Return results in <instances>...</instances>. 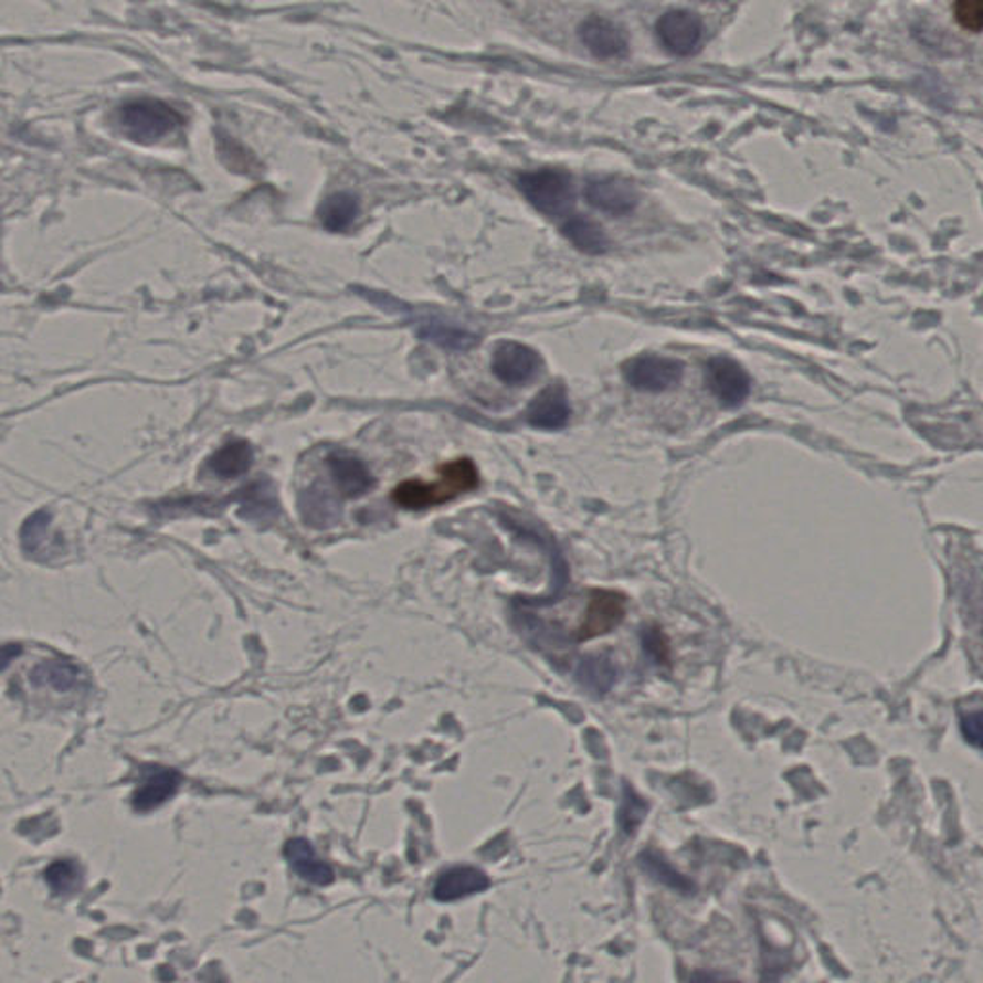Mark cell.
Returning <instances> with one entry per match:
<instances>
[{
    "mask_svg": "<svg viewBox=\"0 0 983 983\" xmlns=\"http://www.w3.org/2000/svg\"><path fill=\"white\" fill-rule=\"evenodd\" d=\"M360 212V202L352 192H335L319 208V218L327 231L340 233L352 225Z\"/></svg>",
    "mask_w": 983,
    "mask_h": 983,
    "instance_id": "cell-18",
    "label": "cell"
},
{
    "mask_svg": "<svg viewBox=\"0 0 983 983\" xmlns=\"http://www.w3.org/2000/svg\"><path fill=\"white\" fill-rule=\"evenodd\" d=\"M579 38L595 59H624L628 54V38L616 23L592 15L580 23Z\"/></svg>",
    "mask_w": 983,
    "mask_h": 983,
    "instance_id": "cell-10",
    "label": "cell"
},
{
    "mask_svg": "<svg viewBox=\"0 0 983 983\" xmlns=\"http://www.w3.org/2000/svg\"><path fill=\"white\" fill-rule=\"evenodd\" d=\"M586 200L602 212L624 215L636 208L640 197L636 187L623 177H595L588 181Z\"/></svg>",
    "mask_w": 983,
    "mask_h": 983,
    "instance_id": "cell-9",
    "label": "cell"
},
{
    "mask_svg": "<svg viewBox=\"0 0 983 983\" xmlns=\"http://www.w3.org/2000/svg\"><path fill=\"white\" fill-rule=\"evenodd\" d=\"M252 462H254V452H252L249 442L235 441L229 442L228 446L218 450L210 457L208 467L220 478H236L249 473Z\"/></svg>",
    "mask_w": 983,
    "mask_h": 983,
    "instance_id": "cell-17",
    "label": "cell"
},
{
    "mask_svg": "<svg viewBox=\"0 0 983 983\" xmlns=\"http://www.w3.org/2000/svg\"><path fill=\"white\" fill-rule=\"evenodd\" d=\"M540 368V356L529 346L519 342H501L492 358L494 374L511 387H521L532 381Z\"/></svg>",
    "mask_w": 983,
    "mask_h": 983,
    "instance_id": "cell-7",
    "label": "cell"
},
{
    "mask_svg": "<svg viewBox=\"0 0 983 983\" xmlns=\"http://www.w3.org/2000/svg\"><path fill=\"white\" fill-rule=\"evenodd\" d=\"M624 613H626V600L623 594L595 590L588 600L586 611L577 628V640L586 642L615 631L616 626L623 623Z\"/></svg>",
    "mask_w": 983,
    "mask_h": 983,
    "instance_id": "cell-6",
    "label": "cell"
},
{
    "mask_svg": "<svg viewBox=\"0 0 983 983\" xmlns=\"http://www.w3.org/2000/svg\"><path fill=\"white\" fill-rule=\"evenodd\" d=\"M659 43L675 56H690L704 39V22L690 10H668L655 25Z\"/></svg>",
    "mask_w": 983,
    "mask_h": 983,
    "instance_id": "cell-4",
    "label": "cell"
},
{
    "mask_svg": "<svg viewBox=\"0 0 983 983\" xmlns=\"http://www.w3.org/2000/svg\"><path fill=\"white\" fill-rule=\"evenodd\" d=\"M571 417V408L567 392L561 384H550L530 402L527 421L542 431H558L567 425Z\"/></svg>",
    "mask_w": 983,
    "mask_h": 983,
    "instance_id": "cell-12",
    "label": "cell"
},
{
    "mask_svg": "<svg viewBox=\"0 0 983 983\" xmlns=\"http://www.w3.org/2000/svg\"><path fill=\"white\" fill-rule=\"evenodd\" d=\"M707 379L712 394L719 398L720 404L736 408L743 404L751 390V379L740 363L730 358H712L707 366Z\"/></svg>",
    "mask_w": 983,
    "mask_h": 983,
    "instance_id": "cell-8",
    "label": "cell"
},
{
    "mask_svg": "<svg viewBox=\"0 0 983 983\" xmlns=\"http://www.w3.org/2000/svg\"><path fill=\"white\" fill-rule=\"evenodd\" d=\"M49 515L38 514L30 517L22 529L23 550L30 553H38L46 543V535H49Z\"/></svg>",
    "mask_w": 983,
    "mask_h": 983,
    "instance_id": "cell-23",
    "label": "cell"
},
{
    "mask_svg": "<svg viewBox=\"0 0 983 983\" xmlns=\"http://www.w3.org/2000/svg\"><path fill=\"white\" fill-rule=\"evenodd\" d=\"M563 235L586 254H603L607 250V236L595 221L588 218H571L563 223Z\"/></svg>",
    "mask_w": 983,
    "mask_h": 983,
    "instance_id": "cell-19",
    "label": "cell"
},
{
    "mask_svg": "<svg viewBox=\"0 0 983 983\" xmlns=\"http://www.w3.org/2000/svg\"><path fill=\"white\" fill-rule=\"evenodd\" d=\"M44 881L56 896L74 894L82 886V868L74 860H56L44 870Z\"/></svg>",
    "mask_w": 983,
    "mask_h": 983,
    "instance_id": "cell-22",
    "label": "cell"
},
{
    "mask_svg": "<svg viewBox=\"0 0 983 983\" xmlns=\"http://www.w3.org/2000/svg\"><path fill=\"white\" fill-rule=\"evenodd\" d=\"M477 485L478 471L475 463L471 459H455L442 465L441 480L436 483L405 480L397 486L392 498L398 506L405 509H426L446 504L465 492L475 490Z\"/></svg>",
    "mask_w": 983,
    "mask_h": 983,
    "instance_id": "cell-1",
    "label": "cell"
},
{
    "mask_svg": "<svg viewBox=\"0 0 983 983\" xmlns=\"http://www.w3.org/2000/svg\"><path fill=\"white\" fill-rule=\"evenodd\" d=\"M684 366L678 360L646 353L624 366V377L631 387L646 392H663L678 384Z\"/></svg>",
    "mask_w": 983,
    "mask_h": 983,
    "instance_id": "cell-5",
    "label": "cell"
},
{
    "mask_svg": "<svg viewBox=\"0 0 983 983\" xmlns=\"http://www.w3.org/2000/svg\"><path fill=\"white\" fill-rule=\"evenodd\" d=\"M954 14L964 30L977 33L983 25V0H956Z\"/></svg>",
    "mask_w": 983,
    "mask_h": 983,
    "instance_id": "cell-24",
    "label": "cell"
},
{
    "mask_svg": "<svg viewBox=\"0 0 983 983\" xmlns=\"http://www.w3.org/2000/svg\"><path fill=\"white\" fill-rule=\"evenodd\" d=\"M330 475L346 498H358L373 488V477L366 463L350 454H332L329 457Z\"/></svg>",
    "mask_w": 983,
    "mask_h": 983,
    "instance_id": "cell-14",
    "label": "cell"
},
{
    "mask_svg": "<svg viewBox=\"0 0 983 983\" xmlns=\"http://www.w3.org/2000/svg\"><path fill=\"white\" fill-rule=\"evenodd\" d=\"M419 335L433 345L442 346L446 350H455V352L469 350L478 342L477 335H473L469 330L455 329V327L441 324L425 325L423 329L419 330Z\"/></svg>",
    "mask_w": 983,
    "mask_h": 983,
    "instance_id": "cell-21",
    "label": "cell"
},
{
    "mask_svg": "<svg viewBox=\"0 0 983 983\" xmlns=\"http://www.w3.org/2000/svg\"><path fill=\"white\" fill-rule=\"evenodd\" d=\"M298 509L302 511L304 521L316 529H325V527L335 525L338 514H340V507L335 498L321 486H311L308 490L302 492Z\"/></svg>",
    "mask_w": 983,
    "mask_h": 983,
    "instance_id": "cell-16",
    "label": "cell"
},
{
    "mask_svg": "<svg viewBox=\"0 0 983 983\" xmlns=\"http://www.w3.org/2000/svg\"><path fill=\"white\" fill-rule=\"evenodd\" d=\"M244 506H246V515L273 514L275 507V498L269 496L267 486L254 485L250 486L249 494L244 496Z\"/></svg>",
    "mask_w": 983,
    "mask_h": 983,
    "instance_id": "cell-25",
    "label": "cell"
},
{
    "mask_svg": "<svg viewBox=\"0 0 983 983\" xmlns=\"http://www.w3.org/2000/svg\"><path fill=\"white\" fill-rule=\"evenodd\" d=\"M23 647L20 644H2L0 646V673L10 667L12 660L18 659L22 655Z\"/></svg>",
    "mask_w": 983,
    "mask_h": 983,
    "instance_id": "cell-26",
    "label": "cell"
},
{
    "mask_svg": "<svg viewBox=\"0 0 983 983\" xmlns=\"http://www.w3.org/2000/svg\"><path fill=\"white\" fill-rule=\"evenodd\" d=\"M80 678V670L67 660L51 659L43 660L41 665L33 668L31 673V683L35 686H49L59 691H67L74 688Z\"/></svg>",
    "mask_w": 983,
    "mask_h": 983,
    "instance_id": "cell-20",
    "label": "cell"
},
{
    "mask_svg": "<svg viewBox=\"0 0 983 983\" xmlns=\"http://www.w3.org/2000/svg\"><path fill=\"white\" fill-rule=\"evenodd\" d=\"M181 785V774L166 767H147L142 779L131 795V805L137 813H150L162 807L166 801L176 795Z\"/></svg>",
    "mask_w": 983,
    "mask_h": 983,
    "instance_id": "cell-11",
    "label": "cell"
},
{
    "mask_svg": "<svg viewBox=\"0 0 983 983\" xmlns=\"http://www.w3.org/2000/svg\"><path fill=\"white\" fill-rule=\"evenodd\" d=\"M490 888V880L475 866H455L438 876L434 884V899L442 902L457 901Z\"/></svg>",
    "mask_w": 983,
    "mask_h": 983,
    "instance_id": "cell-13",
    "label": "cell"
},
{
    "mask_svg": "<svg viewBox=\"0 0 983 983\" xmlns=\"http://www.w3.org/2000/svg\"><path fill=\"white\" fill-rule=\"evenodd\" d=\"M183 118L169 104L155 98H142L125 104L119 110V124L125 133L140 142H155L179 127Z\"/></svg>",
    "mask_w": 983,
    "mask_h": 983,
    "instance_id": "cell-3",
    "label": "cell"
},
{
    "mask_svg": "<svg viewBox=\"0 0 983 983\" xmlns=\"http://www.w3.org/2000/svg\"><path fill=\"white\" fill-rule=\"evenodd\" d=\"M285 857L293 866L294 873L298 874L304 880L309 881V884L329 886L330 881L335 880L332 868L324 860L317 859L311 845L304 837L288 839L287 845H285Z\"/></svg>",
    "mask_w": 983,
    "mask_h": 983,
    "instance_id": "cell-15",
    "label": "cell"
},
{
    "mask_svg": "<svg viewBox=\"0 0 983 983\" xmlns=\"http://www.w3.org/2000/svg\"><path fill=\"white\" fill-rule=\"evenodd\" d=\"M517 187L525 199L538 212L559 218L571 212L574 205V184L571 176L561 169H538L517 177Z\"/></svg>",
    "mask_w": 983,
    "mask_h": 983,
    "instance_id": "cell-2",
    "label": "cell"
}]
</instances>
